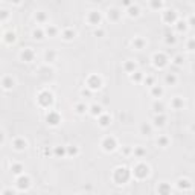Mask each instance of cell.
Wrapping results in <instances>:
<instances>
[{"label": "cell", "instance_id": "3", "mask_svg": "<svg viewBox=\"0 0 195 195\" xmlns=\"http://www.w3.org/2000/svg\"><path fill=\"white\" fill-rule=\"evenodd\" d=\"M17 191L22 192V191H28L29 189V186H31V180H29V177L28 175H24V174H20V175H17Z\"/></svg>", "mask_w": 195, "mask_h": 195}, {"label": "cell", "instance_id": "7", "mask_svg": "<svg viewBox=\"0 0 195 195\" xmlns=\"http://www.w3.org/2000/svg\"><path fill=\"white\" fill-rule=\"evenodd\" d=\"M177 188H179L180 191L188 192V191H191V188H192V183H191L188 179H180L179 181H177Z\"/></svg>", "mask_w": 195, "mask_h": 195}, {"label": "cell", "instance_id": "21", "mask_svg": "<svg viewBox=\"0 0 195 195\" xmlns=\"http://www.w3.org/2000/svg\"><path fill=\"white\" fill-rule=\"evenodd\" d=\"M90 113L93 116H99L101 114V105H92L90 107Z\"/></svg>", "mask_w": 195, "mask_h": 195}, {"label": "cell", "instance_id": "32", "mask_svg": "<svg viewBox=\"0 0 195 195\" xmlns=\"http://www.w3.org/2000/svg\"><path fill=\"white\" fill-rule=\"evenodd\" d=\"M66 153H67L69 156H76V154H78V149H76V148L73 146V148H69V149H67Z\"/></svg>", "mask_w": 195, "mask_h": 195}, {"label": "cell", "instance_id": "36", "mask_svg": "<svg viewBox=\"0 0 195 195\" xmlns=\"http://www.w3.org/2000/svg\"><path fill=\"white\" fill-rule=\"evenodd\" d=\"M6 17H8V11H0V19H6Z\"/></svg>", "mask_w": 195, "mask_h": 195}, {"label": "cell", "instance_id": "33", "mask_svg": "<svg viewBox=\"0 0 195 195\" xmlns=\"http://www.w3.org/2000/svg\"><path fill=\"white\" fill-rule=\"evenodd\" d=\"M133 69H136V64H133V63H128V64L125 66V70H127V72H131Z\"/></svg>", "mask_w": 195, "mask_h": 195}, {"label": "cell", "instance_id": "15", "mask_svg": "<svg viewBox=\"0 0 195 195\" xmlns=\"http://www.w3.org/2000/svg\"><path fill=\"white\" fill-rule=\"evenodd\" d=\"M157 192L158 194H171V186L168 183H160L157 188Z\"/></svg>", "mask_w": 195, "mask_h": 195}, {"label": "cell", "instance_id": "9", "mask_svg": "<svg viewBox=\"0 0 195 195\" xmlns=\"http://www.w3.org/2000/svg\"><path fill=\"white\" fill-rule=\"evenodd\" d=\"M26 146H28V143H26L24 139H15L14 140V148L17 149V151H23V149H26Z\"/></svg>", "mask_w": 195, "mask_h": 195}, {"label": "cell", "instance_id": "29", "mask_svg": "<svg viewBox=\"0 0 195 195\" xmlns=\"http://www.w3.org/2000/svg\"><path fill=\"white\" fill-rule=\"evenodd\" d=\"M154 111H156V113H163V105L156 102V104H154Z\"/></svg>", "mask_w": 195, "mask_h": 195}, {"label": "cell", "instance_id": "28", "mask_svg": "<svg viewBox=\"0 0 195 195\" xmlns=\"http://www.w3.org/2000/svg\"><path fill=\"white\" fill-rule=\"evenodd\" d=\"M162 93H163V88L162 87H154L153 88V95L154 96H162Z\"/></svg>", "mask_w": 195, "mask_h": 195}, {"label": "cell", "instance_id": "42", "mask_svg": "<svg viewBox=\"0 0 195 195\" xmlns=\"http://www.w3.org/2000/svg\"><path fill=\"white\" fill-rule=\"evenodd\" d=\"M11 2H14V3L17 5V3H20V0H11Z\"/></svg>", "mask_w": 195, "mask_h": 195}, {"label": "cell", "instance_id": "40", "mask_svg": "<svg viewBox=\"0 0 195 195\" xmlns=\"http://www.w3.org/2000/svg\"><path fill=\"white\" fill-rule=\"evenodd\" d=\"M104 31H95V35H102Z\"/></svg>", "mask_w": 195, "mask_h": 195}, {"label": "cell", "instance_id": "4", "mask_svg": "<svg viewBox=\"0 0 195 195\" xmlns=\"http://www.w3.org/2000/svg\"><path fill=\"white\" fill-rule=\"evenodd\" d=\"M101 84H102V81L98 75H92L87 79V87L90 88V90H98V88H101Z\"/></svg>", "mask_w": 195, "mask_h": 195}, {"label": "cell", "instance_id": "39", "mask_svg": "<svg viewBox=\"0 0 195 195\" xmlns=\"http://www.w3.org/2000/svg\"><path fill=\"white\" fill-rule=\"evenodd\" d=\"M38 20H40V22H43V20H44V14H41V12L38 14Z\"/></svg>", "mask_w": 195, "mask_h": 195}, {"label": "cell", "instance_id": "8", "mask_svg": "<svg viewBox=\"0 0 195 195\" xmlns=\"http://www.w3.org/2000/svg\"><path fill=\"white\" fill-rule=\"evenodd\" d=\"M47 123H50V125H58V123L61 122V118H60V114L55 113V111H49L47 114Z\"/></svg>", "mask_w": 195, "mask_h": 195}, {"label": "cell", "instance_id": "31", "mask_svg": "<svg viewBox=\"0 0 195 195\" xmlns=\"http://www.w3.org/2000/svg\"><path fill=\"white\" fill-rule=\"evenodd\" d=\"M55 154H57V156H66L67 153H66L64 148H57V149H55Z\"/></svg>", "mask_w": 195, "mask_h": 195}, {"label": "cell", "instance_id": "41", "mask_svg": "<svg viewBox=\"0 0 195 195\" xmlns=\"http://www.w3.org/2000/svg\"><path fill=\"white\" fill-rule=\"evenodd\" d=\"M2 142H3V134L0 133V143H2Z\"/></svg>", "mask_w": 195, "mask_h": 195}, {"label": "cell", "instance_id": "37", "mask_svg": "<svg viewBox=\"0 0 195 195\" xmlns=\"http://www.w3.org/2000/svg\"><path fill=\"white\" fill-rule=\"evenodd\" d=\"M136 154H137V157H142L143 156V149H136Z\"/></svg>", "mask_w": 195, "mask_h": 195}, {"label": "cell", "instance_id": "25", "mask_svg": "<svg viewBox=\"0 0 195 195\" xmlns=\"http://www.w3.org/2000/svg\"><path fill=\"white\" fill-rule=\"evenodd\" d=\"M149 3L154 9H158V8H162V0H149Z\"/></svg>", "mask_w": 195, "mask_h": 195}, {"label": "cell", "instance_id": "13", "mask_svg": "<svg viewBox=\"0 0 195 195\" xmlns=\"http://www.w3.org/2000/svg\"><path fill=\"white\" fill-rule=\"evenodd\" d=\"M22 60L26 61V63L32 61V60H34V52H32L31 49H24V50L22 52Z\"/></svg>", "mask_w": 195, "mask_h": 195}, {"label": "cell", "instance_id": "35", "mask_svg": "<svg viewBox=\"0 0 195 195\" xmlns=\"http://www.w3.org/2000/svg\"><path fill=\"white\" fill-rule=\"evenodd\" d=\"M47 34H49V35H55V34H57V29H55V28H50V29L47 28Z\"/></svg>", "mask_w": 195, "mask_h": 195}, {"label": "cell", "instance_id": "5", "mask_svg": "<svg viewBox=\"0 0 195 195\" xmlns=\"http://www.w3.org/2000/svg\"><path fill=\"white\" fill-rule=\"evenodd\" d=\"M118 146L116 143V139L114 137H105L102 140V148H104V151H114Z\"/></svg>", "mask_w": 195, "mask_h": 195}, {"label": "cell", "instance_id": "22", "mask_svg": "<svg viewBox=\"0 0 195 195\" xmlns=\"http://www.w3.org/2000/svg\"><path fill=\"white\" fill-rule=\"evenodd\" d=\"M75 108H76V113H78V114H84V113L87 111V107H85L84 104H78Z\"/></svg>", "mask_w": 195, "mask_h": 195}, {"label": "cell", "instance_id": "24", "mask_svg": "<svg viewBox=\"0 0 195 195\" xmlns=\"http://www.w3.org/2000/svg\"><path fill=\"white\" fill-rule=\"evenodd\" d=\"M43 35H44V34H43L41 29H35V31H34V38H35V40H43V38H44Z\"/></svg>", "mask_w": 195, "mask_h": 195}, {"label": "cell", "instance_id": "20", "mask_svg": "<svg viewBox=\"0 0 195 195\" xmlns=\"http://www.w3.org/2000/svg\"><path fill=\"white\" fill-rule=\"evenodd\" d=\"M63 35H64V40L69 41V40H72V38L75 37V31H72V29H66Z\"/></svg>", "mask_w": 195, "mask_h": 195}, {"label": "cell", "instance_id": "14", "mask_svg": "<svg viewBox=\"0 0 195 195\" xmlns=\"http://www.w3.org/2000/svg\"><path fill=\"white\" fill-rule=\"evenodd\" d=\"M11 171H12V174H15V175H20V174H23L24 168H23V165H20V163H12V165H11Z\"/></svg>", "mask_w": 195, "mask_h": 195}, {"label": "cell", "instance_id": "18", "mask_svg": "<svg viewBox=\"0 0 195 195\" xmlns=\"http://www.w3.org/2000/svg\"><path fill=\"white\" fill-rule=\"evenodd\" d=\"M139 14H140L139 8H137V6H133V5H130V8H128V15H130V17H137Z\"/></svg>", "mask_w": 195, "mask_h": 195}, {"label": "cell", "instance_id": "23", "mask_svg": "<svg viewBox=\"0 0 195 195\" xmlns=\"http://www.w3.org/2000/svg\"><path fill=\"white\" fill-rule=\"evenodd\" d=\"M133 46H136L137 49H142V47L145 46V41H143V40H140V38H136L134 41H133Z\"/></svg>", "mask_w": 195, "mask_h": 195}, {"label": "cell", "instance_id": "2", "mask_svg": "<svg viewBox=\"0 0 195 195\" xmlns=\"http://www.w3.org/2000/svg\"><path fill=\"white\" fill-rule=\"evenodd\" d=\"M131 175L134 177L136 180H145L149 175V166L146 163H143V162H139V163L134 165V168H133Z\"/></svg>", "mask_w": 195, "mask_h": 195}, {"label": "cell", "instance_id": "34", "mask_svg": "<svg viewBox=\"0 0 195 195\" xmlns=\"http://www.w3.org/2000/svg\"><path fill=\"white\" fill-rule=\"evenodd\" d=\"M157 143H160V145H162V146L165 148V146L168 145V140H166V139H160V140H158V142H157Z\"/></svg>", "mask_w": 195, "mask_h": 195}, {"label": "cell", "instance_id": "11", "mask_svg": "<svg viewBox=\"0 0 195 195\" xmlns=\"http://www.w3.org/2000/svg\"><path fill=\"white\" fill-rule=\"evenodd\" d=\"M2 87L5 88V90H11V88L14 87V79L11 76H5L3 81H2Z\"/></svg>", "mask_w": 195, "mask_h": 195}, {"label": "cell", "instance_id": "12", "mask_svg": "<svg viewBox=\"0 0 195 195\" xmlns=\"http://www.w3.org/2000/svg\"><path fill=\"white\" fill-rule=\"evenodd\" d=\"M88 22H90L92 24H99V22H101V15L98 14L96 11H92L90 14H88Z\"/></svg>", "mask_w": 195, "mask_h": 195}, {"label": "cell", "instance_id": "30", "mask_svg": "<svg viewBox=\"0 0 195 195\" xmlns=\"http://www.w3.org/2000/svg\"><path fill=\"white\" fill-rule=\"evenodd\" d=\"M166 82L168 84H175V76L174 75H168L166 76Z\"/></svg>", "mask_w": 195, "mask_h": 195}, {"label": "cell", "instance_id": "16", "mask_svg": "<svg viewBox=\"0 0 195 195\" xmlns=\"http://www.w3.org/2000/svg\"><path fill=\"white\" fill-rule=\"evenodd\" d=\"M108 19L113 20V22H116L119 19V9H116V8H113V9L108 11Z\"/></svg>", "mask_w": 195, "mask_h": 195}, {"label": "cell", "instance_id": "17", "mask_svg": "<svg viewBox=\"0 0 195 195\" xmlns=\"http://www.w3.org/2000/svg\"><path fill=\"white\" fill-rule=\"evenodd\" d=\"M99 125H101L102 128L108 127V125H110V116H105V114H104V116H101V118H99Z\"/></svg>", "mask_w": 195, "mask_h": 195}, {"label": "cell", "instance_id": "27", "mask_svg": "<svg viewBox=\"0 0 195 195\" xmlns=\"http://www.w3.org/2000/svg\"><path fill=\"white\" fill-rule=\"evenodd\" d=\"M142 133H143L145 136H149L151 134V127L149 125H142Z\"/></svg>", "mask_w": 195, "mask_h": 195}, {"label": "cell", "instance_id": "10", "mask_svg": "<svg viewBox=\"0 0 195 195\" xmlns=\"http://www.w3.org/2000/svg\"><path fill=\"white\" fill-rule=\"evenodd\" d=\"M154 64H156L157 67H160V69L166 64V58L163 57V54H156V55H154Z\"/></svg>", "mask_w": 195, "mask_h": 195}, {"label": "cell", "instance_id": "38", "mask_svg": "<svg viewBox=\"0 0 195 195\" xmlns=\"http://www.w3.org/2000/svg\"><path fill=\"white\" fill-rule=\"evenodd\" d=\"M175 64H181V58H180V57L175 58Z\"/></svg>", "mask_w": 195, "mask_h": 195}, {"label": "cell", "instance_id": "26", "mask_svg": "<svg viewBox=\"0 0 195 195\" xmlns=\"http://www.w3.org/2000/svg\"><path fill=\"white\" fill-rule=\"evenodd\" d=\"M163 123H165V116H162V113H160V118H156V125L157 127H162L163 125Z\"/></svg>", "mask_w": 195, "mask_h": 195}, {"label": "cell", "instance_id": "6", "mask_svg": "<svg viewBox=\"0 0 195 195\" xmlns=\"http://www.w3.org/2000/svg\"><path fill=\"white\" fill-rule=\"evenodd\" d=\"M38 101H40V104H43V105H50L52 102H54V98H52V95L49 93V92H43V93H40V96H38Z\"/></svg>", "mask_w": 195, "mask_h": 195}, {"label": "cell", "instance_id": "19", "mask_svg": "<svg viewBox=\"0 0 195 195\" xmlns=\"http://www.w3.org/2000/svg\"><path fill=\"white\" fill-rule=\"evenodd\" d=\"M3 37H5V41H6L8 44L15 41V34H14V32H6V34L3 35Z\"/></svg>", "mask_w": 195, "mask_h": 195}, {"label": "cell", "instance_id": "1", "mask_svg": "<svg viewBox=\"0 0 195 195\" xmlns=\"http://www.w3.org/2000/svg\"><path fill=\"white\" fill-rule=\"evenodd\" d=\"M131 179V172L123 166H119L113 171V181L116 184H125Z\"/></svg>", "mask_w": 195, "mask_h": 195}]
</instances>
